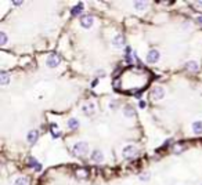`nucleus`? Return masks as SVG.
I'll return each instance as SVG.
<instances>
[{
  "label": "nucleus",
  "mask_w": 202,
  "mask_h": 185,
  "mask_svg": "<svg viewBox=\"0 0 202 185\" xmlns=\"http://www.w3.org/2000/svg\"><path fill=\"white\" fill-rule=\"evenodd\" d=\"M83 11V4L82 3H79L78 6H75L73 8H72V11H71V14H72V17H76V15H79V14Z\"/></svg>",
  "instance_id": "obj_16"
},
{
  "label": "nucleus",
  "mask_w": 202,
  "mask_h": 185,
  "mask_svg": "<svg viewBox=\"0 0 202 185\" xmlns=\"http://www.w3.org/2000/svg\"><path fill=\"white\" fill-rule=\"evenodd\" d=\"M136 97H137V98H140V97H141V93H140V91H138V93H136Z\"/></svg>",
  "instance_id": "obj_29"
},
{
  "label": "nucleus",
  "mask_w": 202,
  "mask_h": 185,
  "mask_svg": "<svg viewBox=\"0 0 202 185\" xmlns=\"http://www.w3.org/2000/svg\"><path fill=\"white\" fill-rule=\"evenodd\" d=\"M123 115L126 117H133L136 116V109L133 107H130V105H127V107L123 108Z\"/></svg>",
  "instance_id": "obj_11"
},
{
  "label": "nucleus",
  "mask_w": 202,
  "mask_h": 185,
  "mask_svg": "<svg viewBox=\"0 0 202 185\" xmlns=\"http://www.w3.org/2000/svg\"><path fill=\"white\" fill-rule=\"evenodd\" d=\"M46 64H47V66H49V68H56V66H58V64H60L58 54H56V53L50 54L49 57H47V61H46Z\"/></svg>",
  "instance_id": "obj_2"
},
{
  "label": "nucleus",
  "mask_w": 202,
  "mask_h": 185,
  "mask_svg": "<svg viewBox=\"0 0 202 185\" xmlns=\"http://www.w3.org/2000/svg\"><path fill=\"white\" fill-rule=\"evenodd\" d=\"M13 4H15V6H21V4H22V2H14Z\"/></svg>",
  "instance_id": "obj_27"
},
{
  "label": "nucleus",
  "mask_w": 202,
  "mask_h": 185,
  "mask_svg": "<svg viewBox=\"0 0 202 185\" xmlns=\"http://www.w3.org/2000/svg\"><path fill=\"white\" fill-rule=\"evenodd\" d=\"M158 59H159V51H157V50L148 51V54H147V61L150 62V64H155V62H158Z\"/></svg>",
  "instance_id": "obj_5"
},
{
  "label": "nucleus",
  "mask_w": 202,
  "mask_h": 185,
  "mask_svg": "<svg viewBox=\"0 0 202 185\" xmlns=\"http://www.w3.org/2000/svg\"><path fill=\"white\" fill-rule=\"evenodd\" d=\"M0 44L2 46L7 44V35L4 32H0Z\"/></svg>",
  "instance_id": "obj_22"
},
{
  "label": "nucleus",
  "mask_w": 202,
  "mask_h": 185,
  "mask_svg": "<svg viewBox=\"0 0 202 185\" xmlns=\"http://www.w3.org/2000/svg\"><path fill=\"white\" fill-rule=\"evenodd\" d=\"M163 95H165V90H163L162 87H159V86L154 87L152 90H151V97H152L154 100H162Z\"/></svg>",
  "instance_id": "obj_4"
},
{
  "label": "nucleus",
  "mask_w": 202,
  "mask_h": 185,
  "mask_svg": "<svg viewBox=\"0 0 202 185\" xmlns=\"http://www.w3.org/2000/svg\"><path fill=\"white\" fill-rule=\"evenodd\" d=\"M192 131L195 134H202V122H194L192 124Z\"/></svg>",
  "instance_id": "obj_14"
},
{
  "label": "nucleus",
  "mask_w": 202,
  "mask_h": 185,
  "mask_svg": "<svg viewBox=\"0 0 202 185\" xmlns=\"http://www.w3.org/2000/svg\"><path fill=\"white\" fill-rule=\"evenodd\" d=\"M14 185H29V180L26 178V177H18L15 180V184Z\"/></svg>",
  "instance_id": "obj_17"
},
{
  "label": "nucleus",
  "mask_w": 202,
  "mask_h": 185,
  "mask_svg": "<svg viewBox=\"0 0 202 185\" xmlns=\"http://www.w3.org/2000/svg\"><path fill=\"white\" fill-rule=\"evenodd\" d=\"M0 83H2L3 86H7L8 83H10V75H8L7 72L3 71L2 73H0Z\"/></svg>",
  "instance_id": "obj_13"
},
{
  "label": "nucleus",
  "mask_w": 202,
  "mask_h": 185,
  "mask_svg": "<svg viewBox=\"0 0 202 185\" xmlns=\"http://www.w3.org/2000/svg\"><path fill=\"white\" fill-rule=\"evenodd\" d=\"M28 164H29L32 169H35L36 171H40V169H42V166H40V163L37 162L36 158H28Z\"/></svg>",
  "instance_id": "obj_7"
},
{
  "label": "nucleus",
  "mask_w": 202,
  "mask_h": 185,
  "mask_svg": "<svg viewBox=\"0 0 202 185\" xmlns=\"http://www.w3.org/2000/svg\"><path fill=\"white\" fill-rule=\"evenodd\" d=\"M89 152V145L86 142H78L73 146V153L78 156H85Z\"/></svg>",
  "instance_id": "obj_1"
},
{
  "label": "nucleus",
  "mask_w": 202,
  "mask_h": 185,
  "mask_svg": "<svg viewBox=\"0 0 202 185\" xmlns=\"http://www.w3.org/2000/svg\"><path fill=\"white\" fill-rule=\"evenodd\" d=\"M148 178H150V175H148V174L141 175V177H140V180H148Z\"/></svg>",
  "instance_id": "obj_25"
},
{
  "label": "nucleus",
  "mask_w": 202,
  "mask_h": 185,
  "mask_svg": "<svg viewBox=\"0 0 202 185\" xmlns=\"http://www.w3.org/2000/svg\"><path fill=\"white\" fill-rule=\"evenodd\" d=\"M198 22H199V24H202V15H199V17H198Z\"/></svg>",
  "instance_id": "obj_28"
},
{
  "label": "nucleus",
  "mask_w": 202,
  "mask_h": 185,
  "mask_svg": "<svg viewBox=\"0 0 202 185\" xmlns=\"http://www.w3.org/2000/svg\"><path fill=\"white\" fill-rule=\"evenodd\" d=\"M134 7H136V10H144L147 7V3L145 2H134Z\"/></svg>",
  "instance_id": "obj_20"
},
{
  "label": "nucleus",
  "mask_w": 202,
  "mask_h": 185,
  "mask_svg": "<svg viewBox=\"0 0 202 185\" xmlns=\"http://www.w3.org/2000/svg\"><path fill=\"white\" fill-rule=\"evenodd\" d=\"M68 127L71 129V130H76V129L79 127L78 119H75V117H71V119L68 120Z\"/></svg>",
  "instance_id": "obj_15"
},
{
  "label": "nucleus",
  "mask_w": 202,
  "mask_h": 185,
  "mask_svg": "<svg viewBox=\"0 0 202 185\" xmlns=\"http://www.w3.org/2000/svg\"><path fill=\"white\" fill-rule=\"evenodd\" d=\"M76 177H78V178H86V177H87V171H86L85 169H79L78 171H76Z\"/></svg>",
  "instance_id": "obj_21"
},
{
  "label": "nucleus",
  "mask_w": 202,
  "mask_h": 185,
  "mask_svg": "<svg viewBox=\"0 0 202 185\" xmlns=\"http://www.w3.org/2000/svg\"><path fill=\"white\" fill-rule=\"evenodd\" d=\"M97 73H98V76H100V78H104V76H105V72L104 71H97Z\"/></svg>",
  "instance_id": "obj_23"
},
{
  "label": "nucleus",
  "mask_w": 202,
  "mask_h": 185,
  "mask_svg": "<svg viewBox=\"0 0 202 185\" xmlns=\"http://www.w3.org/2000/svg\"><path fill=\"white\" fill-rule=\"evenodd\" d=\"M198 62H195V61H188L186 64V69L187 71H190V72H192V73H195L197 71H198Z\"/></svg>",
  "instance_id": "obj_10"
},
{
  "label": "nucleus",
  "mask_w": 202,
  "mask_h": 185,
  "mask_svg": "<svg viewBox=\"0 0 202 185\" xmlns=\"http://www.w3.org/2000/svg\"><path fill=\"white\" fill-rule=\"evenodd\" d=\"M80 25L83 26V28H86V29H89V28H91V25H93V18L89 15H85L80 18Z\"/></svg>",
  "instance_id": "obj_6"
},
{
  "label": "nucleus",
  "mask_w": 202,
  "mask_h": 185,
  "mask_svg": "<svg viewBox=\"0 0 202 185\" xmlns=\"http://www.w3.org/2000/svg\"><path fill=\"white\" fill-rule=\"evenodd\" d=\"M184 149H186V145H184V144H177V145L173 146V152L174 153H181Z\"/></svg>",
  "instance_id": "obj_18"
},
{
  "label": "nucleus",
  "mask_w": 202,
  "mask_h": 185,
  "mask_svg": "<svg viewBox=\"0 0 202 185\" xmlns=\"http://www.w3.org/2000/svg\"><path fill=\"white\" fill-rule=\"evenodd\" d=\"M114 87L116 88V90H119V80H115L114 81Z\"/></svg>",
  "instance_id": "obj_24"
},
{
  "label": "nucleus",
  "mask_w": 202,
  "mask_h": 185,
  "mask_svg": "<svg viewBox=\"0 0 202 185\" xmlns=\"http://www.w3.org/2000/svg\"><path fill=\"white\" fill-rule=\"evenodd\" d=\"M37 138H39V133L36 130H31L29 133H28V142L29 144H36Z\"/></svg>",
  "instance_id": "obj_9"
},
{
  "label": "nucleus",
  "mask_w": 202,
  "mask_h": 185,
  "mask_svg": "<svg viewBox=\"0 0 202 185\" xmlns=\"http://www.w3.org/2000/svg\"><path fill=\"white\" fill-rule=\"evenodd\" d=\"M137 153V149L134 148L133 145H127L123 148V151H122V155H123L125 159H132L133 156H136Z\"/></svg>",
  "instance_id": "obj_3"
},
{
  "label": "nucleus",
  "mask_w": 202,
  "mask_h": 185,
  "mask_svg": "<svg viewBox=\"0 0 202 185\" xmlns=\"http://www.w3.org/2000/svg\"><path fill=\"white\" fill-rule=\"evenodd\" d=\"M112 44H114L115 47H118V49H121L122 46L125 44V37L122 35H116L114 37V40H112Z\"/></svg>",
  "instance_id": "obj_8"
},
{
  "label": "nucleus",
  "mask_w": 202,
  "mask_h": 185,
  "mask_svg": "<svg viewBox=\"0 0 202 185\" xmlns=\"http://www.w3.org/2000/svg\"><path fill=\"white\" fill-rule=\"evenodd\" d=\"M91 159L94 160V162H103V159H104V155H103V152L101 151H93V153H91Z\"/></svg>",
  "instance_id": "obj_12"
},
{
  "label": "nucleus",
  "mask_w": 202,
  "mask_h": 185,
  "mask_svg": "<svg viewBox=\"0 0 202 185\" xmlns=\"http://www.w3.org/2000/svg\"><path fill=\"white\" fill-rule=\"evenodd\" d=\"M145 101H140V108H145Z\"/></svg>",
  "instance_id": "obj_26"
},
{
  "label": "nucleus",
  "mask_w": 202,
  "mask_h": 185,
  "mask_svg": "<svg viewBox=\"0 0 202 185\" xmlns=\"http://www.w3.org/2000/svg\"><path fill=\"white\" fill-rule=\"evenodd\" d=\"M83 112H85V113H93V112H94V105L91 104H89V105H85V107H83Z\"/></svg>",
  "instance_id": "obj_19"
}]
</instances>
